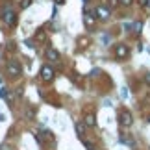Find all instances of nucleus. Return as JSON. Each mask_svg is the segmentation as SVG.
<instances>
[{"label":"nucleus","mask_w":150,"mask_h":150,"mask_svg":"<svg viewBox=\"0 0 150 150\" xmlns=\"http://www.w3.org/2000/svg\"><path fill=\"white\" fill-rule=\"evenodd\" d=\"M2 19H4L6 24H9V26H13L17 22V15H15V11H13V8H11L9 4L2 6Z\"/></svg>","instance_id":"1"},{"label":"nucleus","mask_w":150,"mask_h":150,"mask_svg":"<svg viewBox=\"0 0 150 150\" xmlns=\"http://www.w3.org/2000/svg\"><path fill=\"white\" fill-rule=\"evenodd\" d=\"M6 69H8V74H9L11 78H19L21 74H22V69H21V65H19L17 61H13V59H11V61H8V67H6Z\"/></svg>","instance_id":"2"},{"label":"nucleus","mask_w":150,"mask_h":150,"mask_svg":"<svg viewBox=\"0 0 150 150\" xmlns=\"http://www.w3.org/2000/svg\"><path fill=\"white\" fill-rule=\"evenodd\" d=\"M119 124L122 126V128H130V126L134 124L132 113H130V111H120V113H119Z\"/></svg>","instance_id":"3"},{"label":"nucleus","mask_w":150,"mask_h":150,"mask_svg":"<svg viewBox=\"0 0 150 150\" xmlns=\"http://www.w3.org/2000/svg\"><path fill=\"white\" fill-rule=\"evenodd\" d=\"M128 56H130V48L126 47L124 43H119L117 47H115V57H117V59H126Z\"/></svg>","instance_id":"4"},{"label":"nucleus","mask_w":150,"mask_h":150,"mask_svg":"<svg viewBox=\"0 0 150 150\" xmlns=\"http://www.w3.org/2000/svg\"><path fill=\"white\" fill-rule=\"evenodd\" d=\"M41 80L43 82H52L54 80V69L48 67V65L41 67Z\"/></svg>","instance_id":"5"},{"label":"nucleus","mask_w":150,"mask_h":150,"mask_svg":"<svg viewBox=\"0 0 150 150\" xmlns=\"http://www.w3.org/2000/svg\"><path fill=\"white\" fill-rule=\"evenodd\" d=\"M83 22H85V26H87V28H93L95 22H96L95 11H93V13H91V11H85V13H83Z\"/></svg>","instance_id":"6"},{"label":"nucleus","mask_w":150,"mask_h":150,"mask_svg":"<svg viewBox=\"0 0 150 150\" xmlns=\"http://www.w3.org/2000/svg\"><path fill=\"white\" fill-rule=\"evenodd\" d=\"M95 15H96V19L106 21L109 17V11H108V8H104V6H96V8H95Z\"/></svg>","instance_id":"7"},{"label":"nucleus","mask_w":150,"mask_h":150,"mask_svg":"<svg viewBox=\"0 0 150 150\" xmlns=\"http://www.w3.org/2000/svg\"><path fill=\"white\" fill-rule=\"evenodd\" d=\"M47 59H50V61H57V59H59V52L54 50V48H48V50H47Z\"/></svg>","instance_id":"8"},{"label":"nucleus","mask_w":150,"mask_h":150,"mask_svg":"<svg viewBox=\"0 0 150 150\" xmlns=\"http://www.w3.org/2000/svg\"><path fill=\"white\" fill-rule=\"evenodd\" d=\"M83 122L89 126V128H95L96 126V119H95V115H85L83 117Z\"/></svg>","instance_id":"9"},{"label":"nucleus","mask_w":150,"mask_h":150,"mask_svg":"<svg viewBox=\"0 0 150 150\" xmlns=\"http://www.w3.org/2000/svg\"><path fill=\"white\" fill-rule=\"evenodd\" d=\"M132 28H134L135 33H141V30H143V22H134V26H132Z\"/></svg>","instance_id":"10"},{"label":"nucleus","mask_w":150,"mask_h":150,"mask_svg":"<svg viewBox=\"0 0 150 150\" xmlns=\"http://www.w3.org/2000/svg\"><path fill=\"white\" fill-rule=\"evenodd\" d=\"M120 143H126V145H130V146H134V139H132V137H120Z\"/></svg>","instance_id":"11"},{"label":"nucleus","mask_w":150,"mask_h":150,"mask_svg":"<svg viewBox=\"0 0 150 150\" xmlns=\"http://www.w3.org/2000/svg\"><path fill=\"white\" fill-rule=\"evenodd\" d=\"M76 132H78V135H82V134H83V126L80 124V122H76Z\"/></svg>","instance_id":"12"},{"label":"nucleus","mask_w":150,"mask_h":150,"mask_svg":"<svg viewBox=\"0 0 150 150\" xmlns=\"http://www.w3.org/2000/svg\"><path fill=\"white\" fill-rule=\"evenodd\" d=\"M35 141H37V143H43L45 139H43V135H41V134H35Z\"/></svg>","instance_id":"13"},{"label":"nucleus","mask_w":150,"mask_h":150,"mask_svg":"<svg viewBox=\"0 0 150 150\" xmlns=\"http://www.w3.org/2000/svg\"><path fill=\"white\" fill-rule=\"evenodd\" d=\"M108 2H109V6H111V8H115V6L119 4V0H108Z\"/></svg>","instance_id":"14"},{"label":"nucleus","mask_w":150,"mask_h":150,"mask_svg":"<svg viewBox=\"0 0 150 150\" xmlns=\"http://www.w3.org/2000/svg\"><path fill=\"white\" fill-rule=\"evenodd\" d=\"M83 145H85V146H87V150H93V145H91V143H89V141H83Z\"/></svg>","instance_id":"15"},{"label":"nucleus","mask_w":150,"mask_h":150,"mask_svg":"<svg viewBox=\"0 0 150 150\" xmlns=\"http://www.w3.org/2000/svg\"><path fill=\"white\" fill-rule=\"evenodd\" d=\"M0 96H2V98H8V93H6V89L0 91Z\"/></svg>","instance_id":"16"},{"label":"nucleus","mask_w":150,"mask_h":150,"mask_svg":"<svg viewBox=\"0 0 150 150\" xmlns=\"http://www.w3.org/2000/svg\"><path fill=\"white\" fill-rule=\"evenodd\" d=\"M120 4H122V6H130L132 0H120Z\"/></svg>","instance_id":"17"},{"label":"nucleus","mask_w":150,"mask_h":150,"mask_svg":"<svg viewBox=\"0 0 150 150\" xmlns=\"http://www.w3.org/2000/svg\"><path fill=\"white\" fill-rule=\"evenodd\" d=\"M148 2H150V0H139V4H141V6H148Z\"/></svg>","instance_id":"18"},{"label":"nucleus","mask_w":150,"mask_h":150,"mask_svg":"<svg viewBox=\"0 0 150 150\" xmlns=\"http://www.w3.org/2000/svg\"><path fill=\"white\" fill-rule=\"evenodd\" d=\"M26 6H30V0H24V2H22V8H26Z\"/></svg>","instance_id":"19"},{"label":"nucleus","mask_w":150,"mask_h":150,"mask_svg":"<svg viewBox=\"0 0 150 150\" xmlns=\"http://www.w3.org/2000/svg\"><path fill=\"white\" fill-rule=\"evenodd\" d=\"M54 2H56V4H63V2H65V0H54Z\"/></svg>","instance_id":"20"},{"label":"nucleus","mask_w":150,"mask_h":150,"mask_svg":"<svg viewBox=\"0 0 150 150\" xmlns=\"http://www.w3.org/2000/svg\"><path fill=\"white\" fill-rule=\"evenodd\" d=\"M0 82H2V76H0Z\"/></svg>","instance_id":"21"},{"label":"nucleus","mask_w":150,"mask_h":150,"mask_svg":"<svg viewBox=\"0 0 150 150\" xmlns=\"http://www.w3.org/2000/svg\"><path fill=\"white\" fill-rule=\"evenodd\" d=\"M148 6H150V2H148Z\"/></svg>","instance_id":"22"}]
</instances>
